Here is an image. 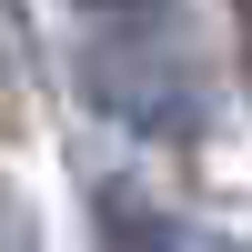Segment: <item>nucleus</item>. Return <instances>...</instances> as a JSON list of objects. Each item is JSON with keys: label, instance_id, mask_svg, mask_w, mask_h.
Segmentation results:
<instances>
[{"label": "nucleus", "instance_id": "obj_3", "mask_svg": "<svg viewBox=\"0 0 252 252\" xmlns=\"http://www.w3.org/2000/svg\"><path fill=\"white\" fill-rule=\"evenodd\" d=\"M242 71H252V0H242Z\"/></svg>", "mask_w": 252, "mask_h": 252}, {"label": "nucleus", "instance_id": "obj_2", "mask_svg": "<svg viewBox=\"0 0 252 252\" xmlns=\"http://www.w3.org/2000/svg\"><path fill=\"white\" fill-rule=\"evenodd\" d=\"M10 91H20V0H0V121H10Z\"/></svg>", "mask_w": 252, "mask_h": 252}, {"label": "nucleus", "instance_id": "obj_4", "mask_svg": "<svg viewBox=\"0 0 252 252\" xmlns=\"http://www.w3.org/2000/svg\"><path fill=\"white\" fill-rule=\"evenodd\" d=\"M91 10H141V0H91Z\"/></svg>", "mask_w": 252, "mask_h": 252}, {"label": "nucleus", "instance_id": "obj_1", "mask_svg": "<svg viewBox=\"0 0 252 252\" xmlns=\"http://www.w3.org/2000/svg\"><path fill=\"white\" fill-rule=\"evenodd\" d=\"M101 252H182V232L131 192V182H111V192H101Z\"/></svg>", "mask_w": 252, "mask_h": 252}]
</instances>
